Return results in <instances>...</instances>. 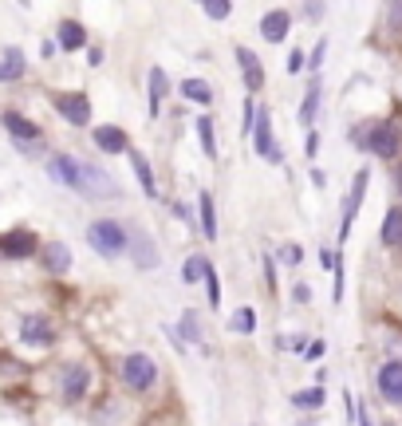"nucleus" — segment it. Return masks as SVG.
I'll use <instances>...</instances> for the list:
<instances>
[{"label": "nucleus", "instance_id": "f257e3e1", "mask_svg": "<svg viewBox=\"0 0 402 426\" xmlns=\"http://www.w3.org/2000/svg\"><path fill=\"white\" fill-rule=\"evenodd\" d=\"M87 241H91V249H95L99 256H122L131 249L126 229H122L119 221H95V225L87 229Z\"/></svg>", "mask_w": 402, "mask_h": 426}, {"label": "nucleus", "instance_id": "f03ea898", "mask_svg": "<svg viewBox=\"0 0 402 426\" xmlns=\"http://www.w3.org/2000/svg\"><path fill=\"white\" fill-rule=\"evenodd\" d=\"M122 383H126V387H134V391H146V387H154V379H158V363H154V359H150V355H126V359H122Z\"/></svg>", "mask_w": 402, "mask_h": 426}, {"label": "nucleus", "instance_id": "7ed1b4c3", "mask_svg": "<svg viewBox=\"0 0 402 426\" xmlns=\"http://www.w3.org/2000/svg\"><path fill=\"white\" fill-rule=\"evenodd\" d=\"M367 178H371V170H359V174H355V182H351V190H347V202H343V221H340V241H347L351 221H355V213H359V206H363Z\"/></svg>", "mask_w": 402, "mask_h": 426}, {"label": "nucleus", "instance_id": "20e7f679", "mask_svg": "<svg viewBox=\"0 0 402 426\" xmlns=\"http://www.w3.org/2000/svg\"><path fill=\"white\" fill-rule=\"evenodd\" d=\"M79 194H87V197H115L119 194V186L110 182V174H103L99 166H83L79 170V186H75Z\"/></svg>", "mask_w": 402, "mask_h": 426}, {"label": "nucleus", "instance_id": "39448f33", "mask_svg": "<svg viewBox=\"0 0 402 426\" xmlns=\"http://www.w3.org/2000/svg\"><path fill=\"white\" fill-rule=\"evenodd\" d=\"M367 142H371L367 150H375V154L390 158V154L399 150V126H394V122H375V126H371V138H367Z\"/></svg>", "mask_w": 402, "mask_h": 426}, {"label": "nucleus", "instance_id": "423d86ee", "mask_svg": "<svg viewBox=\"0 0 402 426\" xmlns=\"http://www.w3.org/2000/svg\"><path fill=\"white\" fill-rule=\"evenodd\" d=\"M56 107H60V115L67 122H75V126H83V122L91 119V103H87V95H56Z\"/></svg>", "mask_w": 402, "mask_h": 426}, {"label": "nucleus", "instance_id": "0eeeda50", "mask_svg": "<svg viewBox=\"0 0 402 426\" xmlns=\"http://www.w3.org/2000/svg\"><path fill=\"white\" fill-rule=\"evenodd\" d=\"M253 142H256V154L268 162H276L280 154H276V147H272V122H268L265 110H256V126H253Z\"/></svg>", "mask_w": 402, "mask_h": 426}, {"label": "nucleus", "instance_id": "6e6552de", "mask_svg": "<svg viewBox=\"0 0 402 426\" xmlns=\"http://www.w3.org/2000/svg\"><path fill=\"white\" fill-rule=\"evenodd\" d=\"M79 170H83V162H75L72 154H56V158L48 162V174L63 186H79Z\"/></svg>", "mask_w": 402, "mask_h": 426}, {"label": "nucleus", "instance_id": "1a4fd4ad", "mask_svg": "<svg viewBox=\"0 0 402 426\" xmlns=\"http://www.w3.org/2000/svg\"><path fill=\"white\" fill-rule=\"evenodd\" d=\"M378 387L390 402H402V363H387L378 371Z\"/></svg>", "mask_w": 402, "mask_h": 426}, {"label": "nucleus", "instance_id": "9d476101", "mask_svg": "<svg viewBox=\"0 0 402 426\" xmlns=\"http://www.w3.org/2000/svg\"><path fill=\"white\" fill-rule=\"evenodd\" d=\"M237 63H241L244 72V83H249V91H256V87H265V72H260V60H256L249 48H237Z\"/></svg>", "mask_w": 402, "mask_h": 426}, {"label": "nucleus", "instance_id": "9b49d317", "mask_svg": "<svg viewBox=\"0 0 402 426\" xmlns=\"http://www.w3.org/2000/svg\"><path fill=\"white\" fill-rule=\"evenodd\" d=\"M288 24H292L288 13H268L265 20H260V36H265L268 44H280V40L288 36Z\"/></svg>", "mask_w": 402, "mask_h": 426}, {"label": "nucleus", "instance_id": "f8f14e48", "mask_svg": "<svg viewBox=\"0 0 402 426\" xmlns=\"http://www.w3.org/2000/svg\"><path fill=\"white\" fill-rule=\"evenodd\" d=\"M4 126H8V134H12V138H20V142H36V138H40V126H36V122H28L24 115H16V110H8V115H4Z\"/></svg>", "mask_w": 402, "mask_h": 426}, {"label": "nucleus", "instance_id": "ddd939ff", "mask_svg": "<svg viewBox=\"0 0 402 426\" xmlns=\"http://www.w3.org/2000/svg\"><path fill=\"white\" fill-rule=\"evenodd\" d=\"M95 147L107 150V154H122V150H131V147H126V134H122L119 126H99V131H95Z\"/></svg>", "mask_w": 402, "mask_h": 426}, {"label": "nucleus", "instance_id": "4468645a", "mask_svg": "<svg viewBox=\"0 0 402 426\" xmlns=\"http://www.w3.org/2000/svg\"><path fill=\"white\" fill-rule=\"evenodd\" d=\"M87 383H91L87 367H67V371H63V399H83Z\"/></svg>", "mask_w": 402, "mask_h": 426}, {"label": "nucleus", "instance_id": "2eb2a0df", "mask_svg": "<svg viewBox=\"0 0 402 426\" xmlns=\"http://www.w3.org/2000/svg\"><path fill=\"white\" fill-rule=\"evenodd\" d=\"M0 249L8 256H32L36 253V237H32V233H8V237L0 241Z\"/></svg>", "mask_w": 402, "mask_h": 426}, {"label": "nucleus", "instance_id": "dca6fc26", "mask_svg": "<svg viewBox=\"0 0 402 426\" xmlns=\"http://www.w3.org/2000/svg\"><path fill=\"white\" fill-rule=\"evenodd\" d=\"M87 44V32L79 20H60V48L75 51V48H83Z\"/></svg>", "mask_w": 402, "mask_h": 426}, {"label": "nucleus", "instance_id": "f3484780", "mask_svg": "<svg viewBox=\"0 0 402 426\" xmlns=\"http://www.w3.org/2000/svg\"><path fill=\"white\" fill-rule=\"evenodd\" d=\"M16 75H24V51L4 48V56H0V83H8Z\"/></svg>", "mask_w": 402, "mask_h": 426}, {"label": "nucleus", "instance_id": "a211bd4d", "mask_svg": "<svg viewBox=\"0 0 402 426\" xmlns=\"http://www.w3.org/2000/svg\"><path fill=\"white\" fill-rule=\"evenodd\" d=\"M20 331H24L28 343H51V324H48L44 316H28Z\"/></svg>", "mask_w": 402, "mask_h": 426}, {"label": "nucleus", "instance_id": "6ab92c4d", "mask_svg": "<svg viewBox=\"0 0 402 426\" xmlns=\"http://www.w3.org/2000/svg\"><path fill=\"white\" fill-rule=\"evenodd\" d=\"M166 87H170V83H166V72H162V67H154V72H150V115H158Z\"/></svg>", "mask_w": 402, "mask_h": 426}, {"label": "nucleus", "instance_id": "aec40b11", "mask_svg": "<svg viewBox=\"0 0 402 426\" xmlns=\"http://www.w3.org/2000/svg\"><path fill=\"white\" fill-rule=\"evenodd\" d=\"M44 256H48L51 272H67V265H72V253H67V245H60V241H51Z\"/></svg>", "mask_w": 402, "mask_h": 426}, {"label": "nucleus", "instance_id": "412c9836", "mask_svg": "<svg viewBox=\"0 0 402 426\" xmlns=\"http://www.w3.org/2000/svg\"><path fill=\"white\" fill-rule=\"evenodd\" d=\"M131 162H134V174H138V182H142V190H146V194L154 197V190H158V186H154V174H150V162L142 158L138 150H131Z\"/></svg>", "mask_w": 402, "mask_h": 426}, {"label": "nucleus", "instance_id": "4be33fe9", "mask_svg": "<svg viewBox=\"0 0 402 426\" xmlns=\"http://www.w3.org/2000/svg\"><path fill=\"white\" fill-rule=\"evenodd\" d=\"M383 241L387 245H399L402 241V209H390L387 221H383Z\"/></svg>", "mask_w": 402, "mask_h": 426}, {"label": "nucleus", "instance_id": "5701e85b", "mask_svg": "<svg viewBox=\"0 0 402 426\" xmlns=\"http://www.w3.org/2000/svg\"><path fill=\"white\" fill-rule=\"evenodd\" d=\"M197 206H201V229H206V237H217V218H213V197L201 194L197 197Z\"/></svg>", "mask_w": 402, "mask_h": 426}, {"label": "nucleus", "instance_id": "b1692460", "mask_svg": "<svg viewBox=\"0 0 402 426\" xmlns=\"http://www.w3.org/2000/svg\"><path fill=\"white\" fill-rule=\"evenodd\" d=\"M201 277H209V261L206 256H190L185 268H182V280L185 284H194V280H201Z\"/></svg>", "mask_w": 402, "mask_h": 426}, {"label": "nucleus", "instance_id": "393cba45", "mask_svg": "<svg viewBox=\"0 0 402 426\" xmlns=\"http://www.w3.org/2000/svg\"><path fill=\"white\" fill-rule=\"evenodd\" d=\"M182 95L194 99V103H209V99H213V91L206 87V79H185V83H182Z\"/></svg>", "mask_w": 402, "mask_h": 426}, {"label": "nucleus", "instance_id": "a878e982", "mask_svg": "<svg viewBox=\"0 0 402 426\" xmlns=\"http://www.w3.org/2000/svg\"><path fill=\"white\" fill-rule=\"evenodd\" d=\"M134 256H138V265H142V268L158 265V253H154V249H150V245H146V237H142V233L134 237Z\"/></svg>", "mask_w": 402, "mask_h": 426}, {"label": "nucleus", "instance_id": "bb28decb", "mask_svg": "<svg viewBox=\"0 0 402 426\" xmlns=\"http://www.w3.org/2000/svg\"><path fill=\"white\" fill-rule=\"evenodd\" d=\"M197 134H201V150L209 158H217V142H213V122L209 119H197Z\"/></svg>", "mask_w": 402, "mask_h": 426}, {"label": "nucleus", "instance_id": "cd10ccee", "mask_svg": "<svg viewBox=\"0 0 402 426\" xmlns=\"http://www.w3.org/2000/svg\"><path fill=\"white\" fill-rule=\"evenodd\" d=\"M316 110H319V83H312V91L304 95V107H300V119L312 122L316 119Z\"/></svg>", "mask_w": 402, "mask_h": 426}, {"label": "nucleus", "instance_id": "c85d7f7f", "mask_svg": "<svg viewBox=\"0 0 402 426\" xmlns=\"http://www.w3.org/2000/svg\"><path fill=\"white\" fill-rule=\"evenodd\" d=\"M253 328H256V312H253V308H241V312L233 316V331H241V336H249Z\"/></svg>", "mask_w": 402, "mask_h": 426}, {"label": "nucleus", "instance_id": "c756f323", "mask_svg": "<svg viewBox=\"0 0 402 426\" xmlns=\"http://www.w3.org/2000/svg\"><path fill=\"white\" fill-rule=\"evenodd\" d=\"M292 402H296V407H304V411H308V407L316 411L319 402H324V391H319V387H312V391H300V395H296Z\"/></svg>", "mask_w": 402, "mask_h": 426}, {"label": "nucleus", "instance_id": "7c9ffc66", "mask_svg": "<svg viewBox=\"0 0 402 426\" xmlns=\"http://www.w3.org/2000/svg\"><path fill=\"white\" fill-rule=\"evenodd\" d=\"M201 8H206V16H213V20H225V16H229V0H206V4H201Z\"/></svg>", "mask_w": 402, "mask_h": 426}, {"label": "nucleus", "instance_id": "2f4dec72", "mask_svg": "<svg viewBox=\"0 0 402 426\" xmlns=\"http://www.w3.org/2000/svg\"><path fill=\"white\" fill-rule=\"evenodd\" d=\"M182 331L190 336V340H201V331H197V312H185L182 316Z\"/></svg>", "mask_w": 402, "mask_h": 426}, {"label": "nucleus", "instance_id": "473e14b6", "mask_svg": "<svg viewBox=\"0 0 402 426\" xmlns=\"http://www.w3.org/2000/svg\"><path fill=\"white\" fill-rule=\"evenodd\" d=\"M209 300H213V304H221V284H217V272H213V268H209Z\"/></svg>", "mask_w": 402, "mask_h": 426}, {"label": "nucleus", "instance_id": "72a5a7b5", "mask_svg": "<svg viewBox=\"0 0 402 426\" xmlns=\"http://www.w3.org/2000/svg\"><path fill=\"white\" fill-rule=\"evenodd\" d=\"M288 67H292V72H300V67H304V56H300V51H292V56H288Z\"/></svg>", "mask_w": 402, "mask_h": 426}, {"label": "nucleus", "instance_id": "f704fd0d", "mask_svg": "<svg viewBox=\"0 0 402 426\" xmlns=\"http://www.w3.org/2000/svg\"><path fill=\"white\" fill-rule=\"evenodd\" d=\"M284 261H288V265H296V261H300V249H296V245H288V249H284Z\"/></svg>", "mask_w": 402, "mask_h": 426}, {"label": "nucleus", "instance_id": "c9c22d12", "mask_svg": "<svg viewBox=\"0 0 402 426\" xmlns=\"http://www.w3.org/2000/svg\"><path fill=\"white\" fill-rule=\"evenodd\" d=\"M324 51H328V44H319V48L312 51V67H319V63H324Z\"/></svg>", "mask_w": 402, "mask_h": 426}, {"label": "nucleus", "instance_id": "e433bc0d", "mask_svg": "<svg viewBox=\"0 0 402 426\" xmlns=\"http://www.w3.org/2000/svg\"><path fill=\"white\" fill-rule=\"evenodd\" d=\"M359 426H371V418H367V414H359Z\"/></svg>", "mask_w": 402, "mask_h": 426}, {"label": "nucleus", "instance_id": "4c0bfd02", "mask_svg": "<svg viewBox=\"0 0 402 426\" xmlns=\"http://www.w3.org/2000/svg\"><path fill=\"white\" fill-rule=\"evenodd\" d=\"M399 186H402V170H399Z\"/></svg>", "mask_w": 402, "mask_h": 426}]
</instances>
